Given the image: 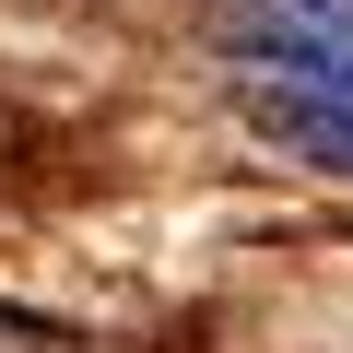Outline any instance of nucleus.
<instances>
[{"mask_svg":"<svg viewBox=\"0 0 353 353\" xmlns=\"http://www.w3.org/2000/svg\"><path fill=\"white\" fill-rule=\"evenodd\" d=\"M212 48L283 153L353 176V0H212Z\"/></svg>","mask_w":353,"mask_h":353,"instance_id":"f257e3e1","label":"nucleus"}]
</instances>
